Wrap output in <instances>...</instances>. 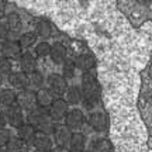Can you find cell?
Listing matches in <instances>:
<instances>
[{
	"label": "cell",
	"mask_w": 152,
	"mask_h": 152,
	"mask_svg": "<svg viewBox=\"0 0 152 152\" xmlns=\"http://www.w3.org/2000/svg\"><path fill=\"white\" fill-rule=\"evenodd\" d=\"M82 102L86 107L96 106L100 99V86L97 77L92 72H85L82 77Z\"/></svg>",
	"instance_id": "6da1fadb"
},
{
	"label": "cell",
	"mask_w": 152,
	"mask_h": 152,
	"mask_svg": "<svg viewBox=\"0 0 152 152\" xmlns=\"http://www.w3.org/2000/svg\"><path fill=\"white\" fill-rule=\"evenodd\" d=\"M27 123L33 125L37 132H42L47 135H51L55 128V121L51 118L49 113L45 109H39V107L28 113Z\"/></svg>",
	"instance_id": "7a4b0ae2"
},
{
	"label": "cell",
	"mask_w": 152,
	"mask_h": 152,
	"mask_svg": "<svg viewBox=\"0 0 152 152\" xmlns=\"http://www.w3.org/2000/svg\"><path fill=\"white\" fill-rule=\"evenodd\" d=\"M16 103L21 107L23 111H27V113L38 109L35 90H33V89H24V90H20V92L17 93Z\"/></svg>",
	"instance_id": "3957f363"
},
{
	"label": "cell",
	"mask_w": 152,
	"mask_h": 152,
	"mask_svg": "<svg viewBox=\"0 0 152 152\" xmlns=\"http://www.w3.org/2000/svg\"><path fill=\"white\" fill-rule=\"evenodd\" d=\"M45 82H47V87L49 90L54 93L55 96H59V97L65 94L66 89H68V82L59 73H49Z\"/></svg>",
	"instance_id": "277c9868"
},
{
	"label": "cell",
	"mask_w": 152,
	"mask_h": 152,
	"mask_svg": "<svg viewBox=\"0 0 152 152\" xmlns=\"http://www.w3.org/2000/svg\"><path fill=\"white\" fill-rule=\"evenodd\" d=\"M0 52L1 56H4L7 59H20V56L23 54V48L20 42L16 39H6L1 42L0 47Z\"/></svg>",
	"instance_id": "5b68a950"
},
{
	"label": "cell",
	"mask_w": 152,
	"mask_h": 152,
	"mask_svg": "<svg viewBox=\"0 0 152 152\" xmlns=\"http://www.w3.org/2000/svg\"><path fill=\"white\" fill-rule=\"evenodd\" d=\"M87 124L96 132H104L109 128V117L104 111H92L87 117Z\"/></svg>",
	"instance_id": "8992f818"
},
{
	"label": "cell",
	"mask_w": 152,
	"mask_h": 152,
	"mask_svg": "<svg viewBox=\"0 0 152 152\" xmlns=\"http://www.w3.org/2000/svg\"><path fill=\"white\" fill-rule=\"evenodd\" d=\"M69 111V104L65 102V99L58 97L54 100V103L51 104V107L48 109V113L51 115V118L54 121H61L65 120L66 114Z\"/></svg>",
	"instance_id": "52a82bcc"
},
{
	"label": "cell",
	"mask_w": 152,
	"mask_h": 152,
	"mask_svg": "<svg viewBox=\"0 0 152 152\" xmlns=\"http://www.w3.org/2000/svg\"><path fill=\"white\" fill-rule=\"evenodd\" d=\"M72 132H73V131L69 130L65 124H55L52 137H54V142L56 144V147L68 148L69 141H71Z\"/></svg>",
	"instance_id": "ba28073f"
},
{
	"label": "cell",
	"mask_w": 152,
	"mask_h": 152,
	"mask_svg": "<svg viewBox=\"0 0 152 152\" xmlns=\"http://www.w3.org/2000/svg\"><path fill=\"white\" fill-rule=\"evenodd\" d=\"M85 124V114L80 109H72L68 111L65 117V125L71 131L80 130Z\"/></svg>",
	"instance_id": "9c48e42d"
},
{
	"label": "cell",
	"mask_w": 152,
	"mask_h": 152,
	"mask_svg": "<svg viewBox=\"0 0 152 152\" xmlns=\"http://www.w3.org/2000/svg\"><path fill=\"white\" fill-rule=\"evenodd\" d=\"M6 114H7V123L11 127L18 128L21 124H24V111L17 103L10 106L9 109H6Z\"/></svg>",
	"instance_id": "30bf717a"
},
{
	"label": "cell",
	"mask_w": 152,
	"mask_h": 152,
	"mask_svg": "<svg viewBox=\"0 0 152 152\" xmlns=\"http://www.w3.org/2000/svg\"><path fill=\"white\" fill-rule=\"evenodd\" d=\"M31 145L37 149V152H52V149H54V142L51 140V137L47 134H42V132L35 134Z\"/></svg>",
	"instance_id": "8fae6325"
},
{
	"label": "cell",
	"mask_w": 152,
	"mask_h": 152,
	"mask_svg": "<svg viewBox=\"0 0 152 152\" xmlns=\"http://www.w3.org/2000/svg\"><path fill=\"white\" fill-rule=\"evenodd\" d=\"M75 65L77 69H80L83 72H90L96 66V59L92 54L89 52H82L76 56L75 59Z\"/></svg>",
	"instance_id": "7c38bea8"
},
{
	"label": "cell",
	"mask_w": 152,
	"mask_h": 152,
	"mask_svg": "<svg viewBox=\"0 0 152 152\" xmlns=\"http://www.w3.org/2000/svg\"><path fill=\"white\" fill-rule=\"evenodd\" d=\"M35 94H37V104L39 109H49L51 104L54 103L55 100V94L49 90L48 87L38 89L35 92Z\"/></svg>",
	"instance_id": "4fadbf2b"
},
{
	"label": "cell",
	"mask_w": 152,
	"mask_h": 152,
	"mask_svg": "<svg viewBox=\"0 0 152 152\" xmlns=\"http://www.w3.org/2000/svg\"><path fill=\"white\" fill-rule=\"evenodd\" d=\"M9 83L11 85V87H14L17 90H24L28 89V77L26 72H11L10 75L7 76Z\"/></svg>",
	"instance_id": "5bb4252c"
},
{
	"label": "cell",
	"mask_w": 152,
	"mask_h": 152,
	"mask_svg": "<svg viewBox=\"0 0 152 152\" xmlns=\"http://www.w3.org/2000/svg\"><path fill=\"white\" fill-rule=\"evenodd\" d=\"M49 56L54 64L56 65H62L68 58V49L65 45H62L59 42H55L54 45H51V51H49Z\"/></svg>",
	"instance_id": "9a60e30c"
},
{
	"label": "cell",
	"mask_w": 152,
	"mask_h": 152,
	"mask_svg": "<svg viewBox=\"0 0 152 152\" xmlns=\"http://www.w3.org/2000/svg\"><path fill=\"white\" fill-rule=\"evenodd\" d=\"M6 28H7V33L9 34H14V35H18L21 33L23 28V23L21 18L17 13H10L9 16L6 17Z\"/></svg>",
	"instance_id": "2e32d148"
},
{
	"label": "cell",
	"mask_w": 152,
	"mask_h": 152,
	"mask_svg": "<svg viewBox=\"0 0 152 152\" xmlns=\"http://www.w3.org/2000/svg\"><path fill=\"white\" fill-rule=\"evenodd\" d=\"M20 65H21L23 72H26V73L37 71V58L30 51H26L20 56Z\"/></svg>",
	"instance_id": "e0dca14e"
},
{
	"label": "cell",
	"mask_w": 152,
	"mask_h": 152,
	"mask_svg": "<svg viewBox=\"0 0 152 152\" xmlns=\"http://www.w3.org/2000/svg\"><path fill=\"white\" fill-rule=\"evenodd\" d=\"M85 144H86V138L82 132H76L73 131L71 137V141L68 145V149L71 152H83L85 151Z\"/></svg>",
	"instance_id": "ac0fdd59"
},
{
	"label": "cell",
	"mask_w": 152,
	"mask_h": 152,
	"mask_svg": "<svg viewBox=\"0 0 152 152\" xmlns=\"http://www.w3.org/2000/svg\"><path fill=\"white\" fill-rule=\"evenodd\" d=\"M17 93L13 89H0V109H9L16 103Z\"/></svg>",
	"instance_id": "d6986e66"
},
{
	"label": "cell",
	"mask_w": 152,
	"mask_h": 152,
	"mask_svg": "<svg viewBox=\"0 0 152 152\" xmlns=\"http://www.w3.org/2000/svg\"><path fill=\"white\" fill-rule=\"evenodd\" d=\"M35 134H37V130H35L30 123H24V124H21L18 128H17V137L21 138L23 141L28 142V144L33 142Z\"/></svg>",
	"instance_id": "ffe728a7"
},
{
	"label": "cell",
	"mask_w": 152,
	"mask_h": 152,
	"mask_svg": "<svg viewBox=\"0 0 152 152\" xmlns=\"http://www.w3.org/2000/svg\"><path fill=\"white\" fill-rule=\"evenodd\" d=\"M30 144L26 141H23L18 137H11L10 141L7 142V152H28Z\"/></svg>",
	"instance_id": "44dd1931"
},
{
	"label": "cell",
	"mask_w": 152,
	"mask_h": 152,
	"mask_svg": "<svg viewBox=\"0 0 152 152\" xmlns=\"http://www.w3.org/2000/svg\"><path fill=\"white\" fill-rule=\"evenodd\" d=\"M65 102L68 104H79L82 102V89L79 86H68L65 92Z\"/></svg>",
	"instance_id": "7402d4cb"
},
{
	"label": "cell",
	"mask_w": 152,
	"mask_h": 152,
	"mask_svg": "<svg viewBox=\"0 0 152 152\" xmlns=\"http://www.w3.org/2000/svg\"><path fill=\"white\" fill-rule=\"evenodd\" d=\"M27 77H28V89H33V90L37 92L38 89L44 87L45 77L42 76L41 72H38V71L30 72V73H27Z\"/></svg>",
	"instance_id": "603a6c76"
},
{
	"label": "cell",
	"mask_w": 152,
	"mask_h": 152,
	"mask_svg": "<svg viewBox=\"0 0 152 152\" xmlns=\"http://www.w3.org/2000/svg\"><path fill=\"white\" fill-rule=\"evenodd\" d=\"M35 34H37L39 38H44V39H47V38L51 37V34H52V27H51V24L49 21L47 20H38L37 24H35Z\"/></svg>",
	"instance_id": "cb8c5ba5"
},
{
	"label": "cell",
	"mask_w": 152,
	"mask_h": 152,
	"mask_svg": "<svg viewBox=\"0 0 152 152\" xmlns=\"http://www.w3.org/2000/svg\"><path fill=\"white\" fill-rule=\"evenodd\" d=\"M38 35L35 33H23L18 38V42L21 45V48H31L34 44H37Z\"/></svg>",
	"instance_id": "d4e9b609"
},
{
	"label": "cell",
	"mask_w": 152,
	"mask_h": 152,
	"mask_svg": "<svg viewBox=\"0 0 152 152\" xmlns=\"http://www.w3.org/2000/svg\"><path fill=\"white\" fill-rule=\"evenodd\" d=\"M76 75V65L73 61H68L66 59L64 64H62V76L65 79H72L75 77Z\"/></svg>",
	"instance_id": "484cf974"
},
{
	"label": "cell",
	"mask_w": 152,
	"mask_h": 152,
	"mask_svg": "<svg viewBox=\"0 0 152 152\" xmlns=\"http://www.w3.org/2000/svg\"><path fill=\"white\" fill-rule=\"evenodd\" d=\"M111 151H113V147H111V142L107 138H100L93 145V152H111Z\"/></svg>",
	"instance_id": "4316f807"
},
{
	"label": "cell",
	"mask_w": 152,
	"mask_h": 152,
	"mask_svg": "<svg viewBox=\"0 0 152 152\" xmlns=\"http://www.w3.org/2000/svg\"><path fill=\"white\" fill-rule=\"evenodd\" d=\"M49 51H51V44L47 42V41H39L35 45V55L39 56V58H45L49 55Z\"/></svg>",
	"instance_id": "83f0119b"
},
{
	"label": "cell",
	"mask_w": 152,
	"mask_h": 152,
	"mask_svg": "<svg viewBox=\"0 0 152 152\" xmlns=\"http://www.w3.org/2000/svg\"><path fill=\"white\" fill-rule=\"evenodd\" d=\"M11 73V62L4 56L0 55V75L9 76Z\"/></svg>",
	"instance_id": "f1b7e54d"
},
{
	"label": "cell",
	"mask_w": 152,
	"mask_h": 152,
	"mask_svg": "<svg viewBox=\"0 0 152 152\" xmlns=\"http://www.w3.org/2000/svg\"><path fill=\"white\" fill-rule=\"evenodd\" d=\"M11 138V134L10 131L7 130V128H0V149H3V148L7 147V142L10 141Z\"/></svg>",
	"instance_id": "f546056e"
},
{
	"label": "cell",
	"mask_w": 152,
	"mask_h": 152,
	"mask_svg": "<svg viewBox=\"0 0 152 152\" xmlns=\"http://www.w3.org/2000/svg\"><path fill=\"white\" fill-rule=\"evenodd\" d=\"M7 124H9V123H7V114H6V110L0 109V128H4Z\"/></svg>",
	"instance_id": "4dcf8cb0"
},
{
	"label": "cell",
	"mask_w": 152,
	"mask_h": 152,
	"mask_svg": "<svg viewBox=\"0 0 152 152\" xmlns=\"http://www.w3.org/2000/svg\"><path fill=\"white\" fill-rule=\"evenodd\" d=\"M6 39H9V33L4 24H0V42H3Z\"/></svg>",
	"instance_id": "1f68e13d"
},
{
	"label": "cell",
	"mask_w": 152,
	"mask_h": 152,
	"mask_svg": "<svg viewBox=\"0 0 152 152\" xmlns=\"http://www.w3.org/2000/svg\"><path fill=\"white\" fill-rule=\"evenodd\" d=\"M6 14V3L4 0H0V18H3Z\"/></svg>",
	"instance_id": "d6a6232c"
},
{
	"label": "cell",
	"mask_w": 152,
	"mask_h": 152,
	"mask_svg": "<svg viewBox=\"0 0 152 152\" xmlns=\"http://www.w3.org/2000/svg\"><path fill=\"white\" fill-rule=\"evenodd\" d=\"M52 152H71L68 148H62V147H56L52 149Z\"/></svg>",
	"instance_id": "836d02e7"
},
{
	"label": "cell",
	"mask_w": 152,
	"mask_h": 152,
	"mask_svg": "<svg viewBox=\"0 0 152 152\" xmlns=\"http://www.w3.org/2000/svg\"><path fill=\"white\" fill-rule=\"evenodd\" d=\"M148 76H149V79L152 80V62L149 64V68H148Z\"/></svg>",
	"instance_id": "e575fe53"
},
{
	"label": "cell",
	"mask_w": 152,
	"mask_h": 152,
	"mask_svg": "<svg viewBox=\"0 0 152 152\" xmlns=\"http://www.w3.org/2000/svg\"><path fill=\"white\" fill-rule=\"evenodd\" d=\"M135 1H137V3H140V4H147L149 0H135Z\"/></svg>",
	"instance_id": "d590c367"
},
{
	"label": "cell",
	"mask_w": 152,
	"mask_h": 152,
	"mask_svg": "<svg viewBox=\"0 0 152 152\" xmlns=\"http://www.w3.org/2000/svg\"><path fill=\"white\" fill-rule=\"evenodd\" d=\"M3 80H4V76L0 75V86H1V83H3Z\"/></svg>",
	"instance_id": "8d00e7d4"
},
{
	"label": "cell",
	"mask_w": 152,
	"mask_h": 152,
	"mask_svg": "<svg viewBox=\"0 0 152 152\" xmlns=\"http://www.w3.org/2000/svg\"><path fill=\"white\" fill-rule=\"evenodd\" d=\"M0 152H7V149H6V148H3V149H0Z\"/></svg>",
	"instance_id": "74e56055"
},
{
	"label": "cell",
	"mask_w": 152,
	"mask_h": 152,
	"mask_svg": "<svg viewBox=\"0 0 152 152\" xmlns=\"http://www.w3.org/2000/svg\"><path fill=\"white\" fill-rule=\"evenodd\" d=\"M83 152H93V151H90V149H89V151H86V149H85V151H83Z\"/></svg>",
	"instance_id": "f35d334b"
}]
</instances>
